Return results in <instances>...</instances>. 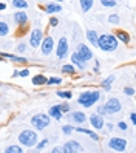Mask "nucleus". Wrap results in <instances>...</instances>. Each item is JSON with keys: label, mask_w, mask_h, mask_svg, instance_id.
<instances>
[{"label": "nucleus", "mask_w": 136, "mask_h": 153, "mask_svg": "<svg viewBox=\"0 0 136 153\" xmlns=\"http://www.w3.org/2000/svg\"><path fill=\"white\" fill-rule=\"evenodd\" d=\"M102 51H107V53H111V51H116L117 50V40L113 34H101L97 37V45Z\"/></svg>", "instance_id": "obj_1"}, {"label": "nucleus", "mask_w": 136, "mask_h": 153, "mask_svg": "<svg viewBox=\"0 0 136 153\" xmlns=\"http://www.w3.org/2000/svg\"><path fill=\"white\" fill-rule=\"evenodd\" d=\"M99 99H101V93L99 91H84V93L79 94L77 102L82 107H85V108H90V107L94 105Z\"/></svg>", "instance_id": "obj_2"}, {"label": "nucleus", "mask_w": 136, "mask_h": 153, "mask_svg": "<svg viewBox=\"0 0 136 153\" xmlns=\"http://www.w3.org/2000/svg\"><path fill=\"white\" fill-rule=\"evenodd\" d=\"M19 142L25 147H34L37 144V134L33 130H23L19 134Z\"/></svg>", "instance_id": "obj_3"}, {"label": "nucleus", "mask_w": 136, "mask_h": 153, "mask_svg": "<svg viewBox=\"0 0 136 153\" xmlns=\"http://www.w3.org/2000/svg\"><path fill=\"white\" fill-rule=\"evenodd\" d=\"M122 108V105H121V101L117 97H111V99H108L107 104L102 105V111L104 114H114L117 111H121Z\"/></svg>", "instance_id": "obj_4"}, {"label": "nucleus", "mask_w": 136, "mask_h": 153, "mask_svg": "<svg viewBox=\"0 0 136 153\" xmlns=\"http://www.w3.org/2000/svg\"><path fill=\"white\" fill-rule=\"evenodd\" d=\"M50 122H51V118L48 114H36L34 118L31 119V124H33V127L36 128V130H43V128H47L48 125H50Z\"/></svg>", "instance_id": "obj_5"}, {"label": "nucleus", "mask_w": 136, "mask_h": 153, "mask_svg": "<svg viewBox=\"0 0 136 153\" xmlns=\"http://www.w3.org/2000/svg\"><path fill=\"white\" fill-rule=\"evenodd\" d=\"M108 147L114 152H124L127 149V141L124 138H111L108 141Z\"/></svg>", "instance_id": "obj_6"}, {"label": "nucleus", "mask_w": 136, "mask_h": 153, "mask_svg": "<svg viewBox=\"0 0 136 153\" xmlns=\"http://www.w3.org/2000/svg\"><path fill=\"white\" fill-rule=\"evenodd\" d=\"M43 40V34H42V30H33L31 31V36H30V43L33 48H39V45L42 43Z\"/></svg>", "instance_id": "obj_7"}, {"label": "nucleus", "mask_w": 136, "mask_h": 153, "mask_svg": "<svg viewBox=\"0 0 136 153\" xmlns=\"http://www.w3.org/2000/svg\"><path fill=\"white\" fill-rule=\"evenodd\" d=\"M40 50H42V53H43L45 56L51 54V51L54 50V40H53L51 36H50V37H45V39L42 40V43H40Z\"/></svg>", "instance_id": "obj_8"}, {"label": "nucleus", "mask_w": 136, "mask_h": 153, "mask_svg": "<svg viewBox=\"0 0 136 153\" xmlns=\"http://www.w3.org/2000/svg\"><path fill=\"white\" fill-rule=\"evenodd\" d=\"M77 53H79L80 57H82L85 62H88V60H91V59H93V51L90 50L87 45H84V43H80L79 47H77Z\"/></svg>", "instance_id": "obj_9"}, {"label": "nucleus", "mask_w": 136, "mask_h": 153, "mask_svg": "<svg viewBox=\"0 0 136 153\" xmlns=\"http://www.w3.org/2000/svg\"><path fill=\"white\" fill-rule=\"evenodd\" d=\"M67 53H68V42L65 37H62L57 43V57L59 59H63L67 56Z\"/></svg>", "instance_id": "obj_10"}, {"label": "nucleus", "mask_w": 136, "mask_h": 153, "mask_svg": "<svg viewBox=\"0 0 136 153\" xmlns=\"http://www.w3.org/2000/svg\"><path fill=\"white\" fill-rule=\"evenodd\" d=\"M63 152L65 153H79L80 150H82V147H80V144H77L76 141H70L67 144H63Z\"/></svg>", "instance_id": "obj_11"}, {"label": "nucleus", "mask_w": 136, "mask_h": 153, "mask_svg": "<svg viewBox=\"0 0 136 153\" xmlns=\"http://www.w3.org/2000/svg\"><path fill=\"white\" fill-rule=\"evenodd\" d=\"M90 122H91V125H93L96 130H102V127L105 125L104 118H102V116H99L97 113H94V114L90 116Z\"/></svg>", "instance_id": "obj_12"}, {"label": "nucleus", "mask_w": 136, "mask_h": 153, "mask_svg": "<svg viewBox=\"0 0 136 153\" xmlns=\"http://www.w3.org/2000/svg\"><path fill=\"white\" fill-rule=\"evenodd\" d=\"M71 62H73V64H74L79 70H84V68H85V65H87V62H85L82 57H80V54H79L77 51H74V53H73V56H71Z\"/></svg>", "instance_id": "obj_13"}, {"label": "nucleus", "mask_w": 136, "mask_h": 153, "mask_svg": "<svg viewBox=\"0 0 136 153\" xmlns=\"http://www.w3.org/2000/svg\"><path fill=\"white\" fill-rule=\"evenodd\" d=\"M70 118L73 119L76 124H84L87 121V116L82 111H73V113H70Z\"/></svg>", "instance_id": "obj_14"}, {"label": "nucleus", "mask_w": 136, "mask_h": 153, "mask_svg": "<svg viewBox=\"0 0 136 153\" xmlns=\"http://www.w3.org/2000/svg\"><path fill=\"white\" fill-rule=\"evenodd\" d=\"M116 40H121L122 43H129L130 42V36H129V33L127 31H122V30H119V31H116Z\"/></svg>", "instance_id": "obj_15"}, {"label": "nucleus", "mask_w": 136, "mask_h": 153, "mask_svg": "<svg viewBox=\"0 0 136 153\" xmlns=\"http://www.w3.org/2000/svg\"><path fill=\"white\" fill-rule=\"evenodd\" d=\"M48 116L50 118H54V119H62V113H60V110L57 108V105H53L51 108L48 110Z\"/></svg>", "instance_id": "obj_16"}, {"label": "nucleus", "mask_w": 136, "mask_h": 153, "mask_svg": "<svg viewBox=\"0 0 136 153\" xmlns=\"http://www.w3.org/2000/svg\"><path fill=\"white\" fill-rule=\"evenodd\" d=\"M45 11L53 14V13H60L62 11V6L59 3H48L47 6H45Z\"/></svg>", "instance_id": "obj_17"}, {"label": "nucleus", "mask_w": 136, "mask_h": 153, "mask_svg": "<svg viewBox=\"0 0 136 153\" xmlns=\"http://www.w3.org/2000/svg\"><path fill=\"white\" fill-rule=\"evenodd\" d=\"M76 131H79V133H84V134H88L91 139H94V141H99V136L94 133V131H91V130H88V128H84V127H77V128H74Z\"/></svg>", "instance_id": "obj_18"}, {"label": "nucleus", "mask_w": 136, "mask_h": 153, "mask_svg": "<svg viewBox=\"0 0 136 153\" xmlns=\"http://www.w3.org/2000/svg\"><path fill=\"white\" fill-rule=\"evenodd\" d=\"M97 37H99V36L96 34V31H93V30H88L87 31V39H88V42L91 43V45H94V47L97 45Z\"/></svg>", "instance_id": "obj_19"}, {"label": "nucleus", "mask_w": 136, "mask_h": 153, "mask_svg": "<svg viewBox=\"0 0 136 153\" xmlns=\"http://www.w3.org/2000/svg\"><path fill=\"white\" fill-rule=\"evenodd\" d=\"M14 19H16V22L19 23V25H25L26 22H28V16H26L25 13H16L14 14Z\"/></svg>", "instance_id": "obj_20"}, {"label": "nucleus", "mask_w": 136, "mask_h": 153, "mask_svg": "<svg viewBox=\"0 0 136 153\" xmlns=\"http://www.w3.org/2000/svg\"><path fill=\"white\" fill-rule=\"evenodd\" d=\"M2 56H3V57H8V59H11V60H14V62H20V64L26 62V57H19V56H14V54H8V53H2Z\"/></svg>", "instance_id": "obj_21"}, {"label": "nucleus", "mask_w": 136, "mask_h": 153, "mask_svg": "<svg viewBox=\"0 0 136 153\" xmlns=\"http://www.w3.org/2000/svg\"><path fill=\"white\" fill-rule=\"evenodd\" d=\"M33 84L34 85H43V84H47V77L42 76V74H37V76L33 77Z\"/></svg>", "instance_id": "obj_22"}, {"label": "nucleus", "mask_w": 136, "mask_h": 153, "mask_svg": "<svg viewBox=\"0 0 136 153\" xmlns=\"http://www.w3.org/2000/svg\"><path fill=\"white\" fill-rule=\"evenodd\" d=\"M10 33V25L6 22H0V36H6Z\"/></svg>", "instance_id": "obj_23"}, {"label": "nucleus", "mask_w": 136, "mask_h": 153, "mask_svg": "<svg viewBox=\"0 0 136 153\" xmlns=\"http://www.w3.org/2000/svg\"><path fill=\"white\" fill-rule=\"evenodd\" d=\"M5 153H23V150L20 149V146H10L6 147Z\"/></svg>", "instance_id": "obj_24"}, {"label": "nucleus", "mask_w": 136, "mask_h": 153, "mask_svg": "<svg viewBox=\"0 0 136 153\" xmlns=\"http://www.w3.org/2000/svg\"><path fill=\"white\" fill-rule=\"evenodd\" d=\"M80 6H82V11H88V10H91V6H93V0H82V2H80Z\"/></svg>", "instance_id": "obj_25"}, {"label": "nucleus", "mask_w": 136, "mask_h": 153, "mask_svg": "<svg viewBox=\"0 0 136 153\" xmlns=\"http://www.w3.org/2000/svg\"><path fill=\"white\" fill-rule=\"evenodd\" d=\"M113 80H114V76H108V77L104 80V82H102L101 85H102L105 90H110V85L113 84Z\"/></svg>", "instance_id": "obj_26"}, {"label": "nucleus", "mask_w": 136, "mask_h": 153, "mask_svg": "<svg viewBox=\"0 0 136 153\" xmlns=\"http://www.w3.org/2000/svg\"><path fill=\"white\" fill-rule=\"evenodd\" d=\"M47 84H48V85H59V84H62V79H60V77H56V76H53V77L47 79Z\"/></svg>", "instance_id": "obj_27"}, {"label": "nucleus", "mask_w": 136, "mask_h": 153, "mask_svg": "<svg viewBox=\"0 0 136 153\" xmlns=\"http://www.w3.org/2000/svg\"><path fill=\"white\" fill-rule=\"evenodd\" d=\"M13 6H16V8H20V10H23V8H26V6H28V3H26V2H23V0H13Z\"/></svg>", "instance_id": "obj_28"}, {"label": "nucleus", "mask_w": 136, "mask_h": 153, "mask_svg": "<svg viewBox=\"0 0 136 153\" xmlns=\"http://www.w3.org/2000/svg\"><path fill=\"white\" fill-rule=\"evenodd\" d=\"M62 71H63V73H68V74H73V73H76V68L73 65H63Z\"/></svg>", "instance_id": "obj_29"}, {"label": "nucleus", "mask_w": 136, "mask_h": 153, "mask_svg": "<svg viewBox=\"0 0 136 153\" xmlns=\"http://www.w3.org/2000/svg\"><path fill=\"white\" fill-rule=\"evenodd\" d=\"M73 130H74L73 125H63V127H62L63 134H71V133H73Z\"/></svg>", "instance_id": "obj_30"}, {"label": "nucleus", "mask_w": 136, "mask_h": 153, "mask_svg": "<svg viewBox=\"0 0 136 153\" xmlns=\"http://www.w3.org/2000/svg\"><path fill=\"white\" fill-rule=\"evenodd\" d=\"M101 5L105 8H113V6H116V2H113V0H102Z\"/></svg>", "instance_id": "obj_31"}, {"label": "nucleus", "mask_w": 136, "mask_h": 153, "mask_svg": "<svg viewBox=\"0 0 136 153\" xmlns=\"http://www.w3.org/2000/svg\"><path fill=\"white\" fill-rule=\"evenodd\" d=\"M57 108H59L60 113L63 114V113H68V111H70V105H68V104H60V105H57Z\"/></svg>", "instance_id": "obj_32"}, {"label": "nucleus", "mask_w": 136, "mask_h": 153, "mask_svg": "<svg viewBox=\"0 0 136 153\" xmlns=\"http://www.w3.org/2000/svg\"><path fill=\"white\" fill-rule=\"evenodd\" d=\"M108 22L110 23H119V16H116V14H111V16H108Z\"/></svg>", "instance_id": "obj_33"}, {"label": "nucleus", "mask_w": 136, "mask_h": 153, "mask_svg": "<svg viewBox=\"0 0 136 153\" xmlns=\"http://www.w3.org/2000/svg\"><path fill=\"white\" fill-rule=\"evenodd\" d=\"M57 96H59V97H65V99H70V97L73 96V94H71V91H57Z\"/></svg>", "instance_id": "obj_34"}, {"label": "nucleus", "mask_w": 136, "mask_h": 153, "mask_svg": "<svg viewBox=\"0 0 136 153\" xmlns=\"http://www.w3.org/2000/svg\"><path fill=\"white\" fill-rule=\"evenodd\" d=\"M47 144H48V139H42L39 144H36V147H37V150H42L43 147H47Z\"/></svg>", "instance_id": "obj_35"}, {"label": "nucleus", "mask_w": 136, "mask_h": 153, "mask_svg": "<svg viewBox=\"0 0 136 153\" xmlns=\"http://www.w3.org/2000/svg\"><path fill=\"white\" fill-rule=\"evenodd\" d=\"M124 93H125L127 96H133V94H135V90H133L132 87H125V88H124Z\"/></svg>", "instance_id": "obj_36"}, {"label": "nucleus", "mask_w": 136, "mask_h": 153, "mask_svg": "<svg viewBox=\"0 0 136 153\" xmlns=\"http://www.w3.org/2000/svg\"><path fill=\"white\" fill-rule=\"evenodd\" d=\"M117 127H119V128H121V130H124V131H125V130H127V128H129V125H127V124H125V122H124V121H121V122H119V124H117Z\"/></svg>", "instance_id": "obj_37"}, {"label": "nucleus", "mask_w": 136, "mask_h": 153, "mask_svg": "<svg viewBox=\"0 0 136 153\" xmlns=\"http://www.w3.org/2000/svg\"><path fill=\"white\" fill-rule=\"evenodd\" d=\"M51 153H65V152H63V149H62L60 146H57V147H54V149L51 150Z\"/></svg>", "instance_id": "obj_38"}, {"label": "nucleus", "mask_w": 136, "mask_h": 153, "mask_svg": "<svg viewBox=\"0 0 136 153\" xmlns=\"http://www.w3.org/2000/svg\"><path fill=\"white\" fill-rule=\"evenodd\" d=\"M57 23H59V20L56 19V17H51V19H50V25L51 26H57Z\"/></svg>", "instance_id": "obj_39"}, {"label": "nucleus", "mask_w": 136, "mask_h": 153, "mask_svg": "<svg viewBox=\"0 0 136 153\" xmlns=\"http://www.w3.org/2000/svg\"><path fill=\"white\" fill-rule=\"evenodd\" d=\"M30 74V71L28 70H22V71H19V76H22V77H26Z\"/></svg>", "instance_id": "obj_40"}, {"label": "nucleus", "mask_w": 136, "mask_h": 153, "mask_svg": "<svg viewBox=\"0 0 136 153\" xmlns=\"http://www.w3.org/2000/svg\"><path fill=\"white\" fill-rule=\"evenodd\" d=\"M130 121H132V124H136V114L135 113L130 114Z\"/></svg>", "instance_id": "obj_41"}, {"label": "nucleus", "mask_w": 136, "mask_h": 153, "mask_svg": "<svg viewBox=\"0 0 136 153\" xmlns=\"http://www.w3.org/2000/svg\"><path fill=\"white\" fill-rule=\"evenodd\" d=\"M94 73H99V62L96 60V64H94Z\"/></svg>", "instance_id": "obj_42"}, {"label": "nucleus", "mask_w": 136, "mask_h": 153, "mask_svg": "<svg viewBox=\"0 0 136 153\" xmlns=\"http://www.w3.org/2000/svg\"><path fill=\"white\" fill-rule=\"evenodd\" d=\"M17 50H19L20 53H22V51H25V45H23V43H22V45H19V47H17Z\"/></svg>", "instance_id": "obj_43"}, {"label": "nucleus", "mask_w": 136, "mask_h": 153, "mask_svg": "<svg viewBox=\"0 0 136 153\" xmlns=\"http://www.w3.org/2000/svg\"><path fill=\"white\" fill-rule=\"evenodd\" d=\"M5 8H6V3H3V2H0V11H2V10H5Z\"/></svg>", "instance_id": "obj_44"}, {"label": "nucleus", "mask_w": 136, "mask_h": 153, "mask_svg": "<svg viewBox=\"0 0 136 153\" xmlns=\"http://www.w3.org/2000/svg\"><path fill=\"white\" fill-rule=\"evenodd\" d=\"M107 128L108 130H113V124H107Z\"/></svg>", "instance_id": "obj_45"}]
</instances>
